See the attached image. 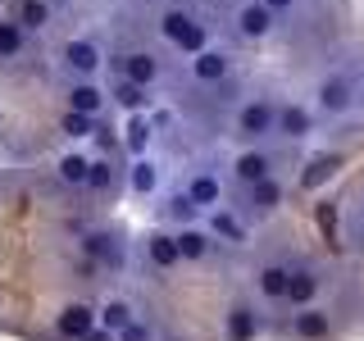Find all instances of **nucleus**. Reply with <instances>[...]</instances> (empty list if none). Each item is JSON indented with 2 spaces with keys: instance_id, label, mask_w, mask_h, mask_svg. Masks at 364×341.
<instances>
[{
  "instance_id": "nucleus-1",
  "label": "nucleus",
  "mask_w": 364,
  "mask_h": 341,
  "mask_svg": "<svg viewBox=\"0 0 364 341\" xmlns=\"http://www.w3.org/2000/svg\"><path fill=\"white\" fill-rule=\"evenodd\" d=\"M159 32H164V37L173 41L178 50H187V55H200L205 45H210V28H205V23H196L187 9H164Z\"/></svg>"
},
{
  "instance_id": "nucleus-2",
  "label": "nucleus",
  "mask_w": 364,
  "mask_h": 341,
  "mask_svg": "<svg viewBox=\"0 0 364 341\" xmlns=\"http://www.w3.org/2000/svg\"><path fill=\"white\" fill-rule=\"evenodd\" d=\"M314 105L323 109L328 119H346V114L360 105V91H355V82H350L346 73H328L323 82H318V91H314Z\"/></svg>"
},
{
  "instance_id": "nucleus-3",
  "label": "nucleus",
  "mask_w": 364,
  "mask_h": 341,
  "mask_svg": "<svg viewBox=\"0 0 364 341\" xmlns=\"http://www.w3.org/2000/svg\"><path fill=\"white\" fill-rule=\"evenodd\" d=\"M237 136H246V141H264V136H278V105L264 96L246 100L242 109H237Z\"/></svg>"
},
{
  "instance_id": "nucleus-4",
  "label": "nucleus",
  "mask_w": 364,
  "mask_h": 341,
  "mask_svg": "<svg viewBox=\"0 0 364 341\" xmlns=\"http://www.w3.org/2000/svg\"><path fill=\"white\" fill-rule=\"evenodd\" d=\"M96 323H100V310H91V305H82V301L64 305V310H60V318H55L60 337H73V341H82V337H87Z\"/></svg>"
},
{
  "instance_id": "nucleus-5",
  "label": "nucleus",
  "mask_w": 364,
  "mask_h": 341,
  "mask_svg": "<svg viewBox=\"0 0 364 341\" xmlns=\"http://www.w3.org/2000/svg\"><path fill=\"white\" fill-rule=\"evenodd\" d=\"M273 18H278V14H273L264 0H250V5L237 9V32L250 37V41H264L269 32H273Z\"/></svg>"
},
{
  "instance_id": "nucleus-6",
  "label": "nucleus",
  "mask_w": 364,
  "mask_h": 341,
  "mask_svg": "<svg viewBox=\"0 0 364 341\" xmlns=\"http://www.w3.org/2000/svg\"><path fill=\"white\" fill-rule=\"evenodd\" d=\"M228 73H232L228 50H210V45H205L200 55H191V77H196V82H223Z\"/></svg>"
},
{
  "instance_id": "nucleus-7",
  "label": "nucleus",
  "mask_w": 364,
  "mask_h": 341,
  "mask_svg": "<svg viewBox=\"0 0 364 341\" xmlns=\"http://www.w3.org/2000/svg\"><path fill=\"white\" fill-rule=\"evenodd\" d=\"M232 178L242 182V187H250V182H259V178H273V155L269 151H242L232 159Z\"/></svg>"
},
{
  "instance_id": "nucleus-8",
  "label": "nucleus",
  "mask_w": 364,
  "mask_h": 341,
  "mask_svg": "<svg viewBox=\"0 0 364 341\" xmlns=\"http://www.w3.org/2000/svg\"><path fill=\"white\" fill-rule=\"evenodd\" d=\"M291 332L301 337V341H328V337H333V318H328V310L305 305V310L291 318Z\"/></svg>"
},
{
  "instance_id": "nucleus-9",
  "label": "nucleus",
  "mask_w": 364,
  "mask_h": 341,
  "mask_svg": "<svg viewBox=\"0 0 364 341\" xmlns=\"http://www.w3.org/2000/svg\"><path fill=\"white\" fill-rule=\"evenodd\" d=\"M314 132V114L305 105H278V136L287 141H305Z\"/></svg>"
},
{
  "instance_id": "nucleus-10",
  "label": "nucleus",
  "mask_w": 364,
  "mask_h": 341,
  "mask_svg": "<svg viewBox=\"0 0 364 341\" xmlns=\"http://www.w3.org/2000/svg\"><path fill=\"white\" fill-rule=\"evenodd\" d=\"M255 332H259V314L250 305H232L223 318V337L228 341H255Z\"/></svg>"
},
{
  "instance_id": "nucleus-11",
  "label": "nucleus",
  "mask_w": 364,
  "mask_h": 341,
  "mask_svg": "<svg viewBox=\"0 0 364 341\" xmlns=\"http://www.w3.org/2000/svg\"><path fill=\"white\" fill-rule=\"evenodd\" d=\"M173 237H178L182 259H191V264H196V259H205V255H210V246H214V232H210V227H191V223H182Z\"/></svg>"
},
{
  "instance_id": "nucleus-12",
  "label": "nucleus",
  "mask_w": 364,
  "mask_h": 341,
  "mask_svg": "<svg viewBox=\"0 0 364 341\" xmlns=\"http://www.w3.org/2000/svg\"><path fill=\"white\" fill-rule=\"evenodd\" d=\"M287 278H291L287 264H259V273H255V291L264 296V301H287Z\"/></svg>"
},
{
  "instance_id": "nucleus-13",
  "label": "nucleus",
  "mask_w": 364,
  "mask_h": 341,
  "mask_svg": "<svg viewBox=\"0 0 364 341\" xmlns=\"http://www.w3.org/2000/svg\"><path fill=\"white\" fill-rule=\"evenodd\" d=\"M64 64L73 68L77 77H91L100 68V45L96 41H68L64 45Z\"/></svg>"
},
{
  "instance_id": "nucleus-14",
  "label": "nucleus",
  "mask_w": 364,
  "mask_h": 341,
  "mask_svg": "<svg viewBox=\"0 0 364 341\" xmlns=\"http://www.w3.org/2000/svg\"><path fill=\"white\" fill-rule=\"evenodd\" d=\"M314 296H318V273L314 269H291V278H287V305L305 310V305H314Z\"/></svg>"
},
{
  "instance_id": "nucleus-15",
  "label": "nucleus",
  "mask_w": 364,
  "mask_h": 341,
  "mask_svg": "<svg viewBox=\"0 0 364 341\" xmlns=\"http://www.w3.org/2000/svg\"><path fill=\"white\" fill-rule=\"evenodd\" d=\"M214 232V242H228V246H242L246 242V223L237 219L232 210H210V223H205Z\"/></svg>"
},
{
  "instance_id": "nucleus-16",
  "label": "nucleus",
  "mask_w": 364,
  "mask_h": 341,
  "mask_svg": "<svg viewBox=\"0 0 364 341\" xmlns=\"http://www.w3.org/2000/svg\"><path fill=\"white\" fill-rule=\"evenodd\" d=\"M246 200H250V210H255V214H273V210L282 205V182H278V178L250 182V187H246Z\"/></svg>"
},
{
  "instance_id": "nucleus-17",
  "label": "nucleus",
  "mask_w": 364,
  "mask_h": 341,
  "mask_svg": "<svg viewBox=\"0 0 364 341\" xmlns=\"http://www.w3.org/2000/svg\"><path fill=\"white\" fill-rule=\"evenodd\" d=\"M123 77L136 87H151L155 77H159V60L151 50H132V55H123Z\"/></svg>"
},
{
  "instance_id": "nucleus-18",
  "label": "nucleus",
  "mask_w": 364,
  "mask_h": 341,
  "mask_svg": "<svg viewBox=\"0 0 364 341\" xmlns=\"http://www.w3.org/2000/svg\"><path fill=\"white\" fill-rule=\"evenodd\" d=\"M146 255H151L155 269L182 264V250H178V237H173V232H151V237H146Z\"/></svg>"
},
{
  "instance_id": "nucleus-19",
  "label": "nucleus",
  "mask_w": 364,
  "mask_h": 341,
  "mask_svg": "<svg viewBox=\"0 0 364 341\" xmlns=\"http://www.w3.org/2000/svg\"><path fill=\"white\" fill-rule=\"evenodd\" d=\"M187 196L200 205V210H219V200H223V187H219V178L214 173H196L187 182Z\"/></svg>"
},
{
  "instance_id": "nucleus-20",
  "label": "nucleus",
  "mask_w": 364,
  "mask_h": 341,
  "mask_svg": "<svg viewBox=\"0 0 364 341\" xmlns=\"http://www.w3.org/2000/svg\"><path fill=\"white\" fill-rule=\"evenodd\" d=\"M128 187L136 191V196H151V191L159 187V164L146 155H136V164L128 168Z\"/></svg>"
},
{
  "instance_id": "nucleus-21",
  "label": "nucleus",
  "mask_w": 364,
  "mask_h": 341,
  "mask_svg": "<svg viewBox=\"0 0 364 341\" xmlns=\"http://www.w3.org/2000/svg\"><path fill=\"white\" fill-rule=\"evenodd\" d=\"M100 105H105V91H100L96 82H73V91H68V109H82V114H96Z\"/></svg>"
},
{
  "instance_id": "nucleus-22",
  "label": "nucleus",
  "mask_w": 364,
  "mask_h": 341,
  "mask_svg": "<svg viewBox=\"0 0 364 341\" xmlns=\"http://www.w3.org/2000/svg\"><path fill=\"white\" fill-rule=\"evenodd\" d=\"M60 178L68 182V187H87L91 182V159L87 155H64L60 159Z\"/></svg>"
},
{
  "instance_id": "nucleus-23",
  "label": "nucleus",
  "mask_w": 364,
  "mask_h": 341,
  "mask_svg": "<svg viewBox=\"0 0 364 341\" xmlns=\"http://www.w3.org/2000/svg\"><path fill=\"white\" fill-rule=\"evenodd\" d=\"M128 323H132V305H128V301H105V305H100V328L123 332Z\"/></svg>"
},
{
  "instance_id": "nucleus-24",
  "label": "nucleus",
  "mask_w": 364,
  "mask_h": 341,
  "mask_svg": "<svg viewBox=\"0 0 364 341\" xmlns=\"http://www.w3.org/2000/svg\"><path fill=\"white\" fill-rule=\"evenodd\" d=\"M82 246H87V255H96V259H109V264H119V255H123L119 237H109V232H91Z\"/></svg>"
},
{
  "instance_id": "nucleus-25",
  "label": "nucleus",
  "mask_w": 364,
  "mask_h": 341,
  "mask_svg": "<svg viewBox=\"0 0 364 341\" xmlns=\"http://www.w3.org/2000/svg\"><path fill=\"white\" fill-rule=\"evenodd\" d=\"M23 32H28V28H23L18 18L0 23V60H14V55L23 50Z\"/></svg>"
},
{
  "instance_id": "nucleus-26",
  "label": "nucleus",
  "mask_w": 364,
  "mask_h": 341,
  "mask_svg": "<svg viewBox=\"0 0 364 341\" xmlns=\"http://www.w3.org/2000/svg\"><path fill=\"white\" fill-rule=\"evenodd\" d=\"M14 18L23 28H46V23H50V5H46V0H18Z\"/></svg>"
},
{
  "instance_id": "nucleus-27",
  "label": "nucleus",
  "mask_w": 364,
  "mask_h": 341,
  "mask_svg": "<svg viewBox=\"0 0 364 341\" xmlns=\"http://www.w3.org/2000/svg\"><path fill=\"white\" fill-rule=\"evenodd\" d=\"M114 100H119L123 109H141L151 96H146V87H136V82H128V77H123V82L114 87Z\"/></svg>"
},
{
  "instance_id": "nucleus-28",
  "label": "nucleus",
  "mask_w": 364,
  "mask_h": 341,
  "mask_svg": "<svg viewBox=\"0 0 364 341\" xmlns=\"http://www.w3.org/2000/svg\"><path fill=\"white\" fill-rule=\"evenodd\" d=\"M168 214H173V219H178V223H191V219H196V214H200V205H196V200H191V196H187V191H178V196H173V200H168Z\"/></svg>"
},
{
  "instance_id": "nucleus-29",
  "label": "nucleus",
  "mask_w": 364,
  "mask_h": 341,
  "mask_svg": "<svg viewBox=\"0 0 364 341\" xmlns=\"http://www.w3.org/2000/svg\"><path fill=\"white\" fill-rule=\"evenodd\" d=\"M146 146H151V123H146V119H132V123H128V151L141 155Z\"/></svg>"
},
{
  "instance_id": "nucleus-30",
  "label": "nucleus",
  "mask_w": 364,
  "mask_h": 341,
  "mask_svg": "<svg viewBox=\"0 0 364 341\" xmlns=\"http://www.w3.org/2000/svg\"><path fill=\"white\" fill-rule=\"evenodd\" d=\"M60 128H64L68 136H87V132H91V114H82V109H68Z\"/></svg>"
},
{
  "instance_id": "nucleus-31",
  "label": "nucleus",
  "mask_w": 364,
  "mask_h": 341,
  "mask_svg": "<svg viewBox=\"0 0 364 341\" xmlns=\"http://www.w3.org/2000/svg\"><path fill=\"white\" fill-rule=\"evenodd\" d=\"M109 182H114V168H109V164H100V159H91V182H87V187L109 191Z\"/></svg>"
},
{
  "instance_id": "nucleus-32",
  "label": "nucleus",
  "mask_w": 364,
  "mask_h": 341,
  "mask_svg": "<svg viewBox=\"0 0 364 341\" xmlns=\"http://www.w3.org/2000/svg\"><path fill=\"white\" fill-rule=\"evenodd\" d=\"M119 341H155V328H151V323H136V318H132V323L119 332Z\"/></svg>"
},
{
  "instance_id": "nucleus-33",
  "label": "nucleus",
  "mask_w": 364,
  "mask_h": 341,
  "mask_svg": "<svg viewBox=\"0 0 364 341\" xmlns=\"http://www.w3.org/2000/svg\"><path fill=\"white\" fill-rule=\"evenodd\" d=\"M264 5L273 9V14H282V9H291V5H296V0H264Z\"/></svg>"
},
{
  "instance_id": "nucleus-34",
  "label": "nucleus",
  "mask_w": 364,
  "mask_h": 341,
  "mask_svg": "<svg viewBox=\"0 0 364 341\" xmlns=\"http://www.w3.org/2000/svg\"><path fill=\"white\" fill-rule=\"evenodd\" d=\"M360 109H364V91H360Z\"/></svg>"
}]
</instances>
